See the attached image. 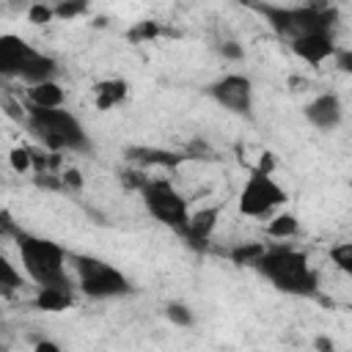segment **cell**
I'll return each instance as SVG.
<instances>
[{"label":"cell","mask_w":352,"mask_h":352,"mask_svg":"<svg viewBox=\"0 0 352 352\" xmlns=\"http://www.w3.org/2000/svg\"><path fill=\"white\" fill-rule=\"evenodd\" d=\"M63 102H66V91L55 80H47V82H38V85H28L25 104H30V107L55 110V107H63Z\"/></svg>","instance_id":"5bb4252c"},{"label":"cell","mask_w":352,"mask_h":352,"mask_svg":"<svg viewBox=\"0 0 352 352\" xmlns=\"http://www.w3.org/2000/svg\"><path fill=\"white\" fill-rule=\"evenodd\" d=\"M217 220H220V206H204L198 212H190L187 217V226H184V239L195 248H204L209 242V236L214 234L217 228Z\"/></svg>","instance_id":"7c38bea8"},{"label":"cell","mask_w":352,"mask_h":352,"mask_svg":"<svg viewBox=\"0 0 352 352\" xmlns=\"http://www.w3.org/2000/svg\"><path fill=\"white\" fill-rule=\"evenodd\" d=\"M206 94L236 116H253V80L242 72H228L206 85Z\"/></svg>","instance_id":"ba28073f"},{"label":"cell","mask_w":352,"mask_h":352,"mask_svg":"<svg viewBox=\"0 0 352 352\" xmlns=\"http://www.w3.org/2000/svg\"><path fill=\"white\" fill-rule=\"evenodd\" d=\"M25 286V275L11 264V258L0 250V297H11Z\"/></svg>","instance_id":"d6986e66"},{"label":"cell","mask_w":352,"mask_h":352,"mask_svg":"<svg viewBox=\"0 0 352 352\" xmlns=\"http://www.w3.org/2000/svg\"><path fill=\"white\" fill-rule=\"evenodd\" d=\"M55 74H58V63H55V58L38 52V55L28 63V69L22 72V80H25L28 85H38V82L55 80Z\"/></svg>","instance_id":"e0dca14e"},{"label":"cell","mask_w":352,"mask_h":352,"mask_svg":"<svg viewBox=\"0 0 352 352\" xmlns=\"http://www.w3.org/2000/svg\"><path fill=\"white\" fill-rule=\"evenodd\" d=\"M253 11H258L267 25L280 36V38H297L302 33H330L338 11L327 3H308V6H253Z\"/></svg>","instance_id":"277c9868"},{"label":"cell","mask_w":352,"mask_h":352,"mask_svg":"<svg viewBox=\"0 0 352 352\" xmlns=\"http://www.w3.org/2000/svg\"><path fill=\"white\" fill-rule=\"evenodd\" d=\"M305 121L322 132H330L336 129L341 121H344V102L336 91H324V94H316L308 104H305Z\"/></svg>","instance_id":"8fae6325"},{"label":"cell","mask_w":352,"mask_h":352,"mask_svg":"<svg viewBox=\"0 0 352 352\" xmlns=\"http://www.w3.org/2000/svg\"><path fill=\"white\" fill-rule=\"evenodd\" d=\"M253 270L270 280L278 292L292 297H316L319 292V275L308 264V256L300 248H292L289 242L267 245Z\"/></svg>","instance_id":"7a4b0ae2"},{"label":"cell","mask_w":352,"mask_h":352,"mask_svg":"<svg viewBox=\"0 0 352 352\" xmlns=\"http://www.w3.org/2000/svg\"><path fill=\"white\" fill-rule=\"evenodd\" d=\"M165 316H168V322H170V324H176V327H190V324L195 322L192 311H190L184 302H168Z\"/></svg>","instance_id":"cb8c5ba5"},{"label":"cell","mask_w":352,"mask_h":352,"mask_svg":"<svg viewBox=\"0 0 352 352\" xmlns=\"http://www.w3.org/2000/svg\"><path fill=\"white\" fill-rule=\"evenodd\" d=\"M14 242H16V250L22 258L25 278L36 289H72V292H77L74 278L69 272V250L63 245H58L47 236L30 234L25 228H19Z\"/></svg>","instance_id":"6da1fadb"},{"label":"cell","mask_w":352,"mask_h":352,"mask_svg":"<svg viewBox=\"0 0 352 352\" xmlns=\"http://www.w3.org/2000/svg\"><path fill=\"white\" fill-rule=\"evenodd\" d=\"M253 170H258V173H267V176H272V173H275V154H272V151H264V154L258 157V165H256Z\"/></svg>","instance_id":"f546056e"},{"label":"cell","mask_w":352,"mask_h":352,"mask_svg":"<svg viewBox=\"0 0 352 352\" xmlns=\"http://www.w3.org/2000/svg\"><path fill=\"white\" fill-rule=\"evenodd\" d=\"M38 55L33 44H28L16 33H0V77H22L28 63Z\"/></svg>","instance_id":"9c48e42d"},{"label":"cell","mask_w":352,"mask_h":352,"mask_svg":"<svg viewBox=\"0 0 352 352\" xmlns=\"http://www.w3.org/2000/svg\"><path fill=\"white\" fill-rule=\"evenodd\" d=\"M25 124H28L30 135L41 143V148L50 154L91 151V138L85 132V126L66 107L41 110V107L25 104Z\"/></svg>","instance_id":"3957f363"},{"label":"cell","mask_w":352,"mask_h":352,"mask_svg":"<svg viewBox=\"0 0 352 352\" xmlns=\"http://www.w3.org/2000/svg\"><path fill=\"white\" fill-rule=\"evenodd\" d=\"M16 234H19V223L6 209H0V239H14Z\"/></svg>","instance_id":"83f0119b"},{"label":"cell","mask_w":352,"mask_h":352,"mask_svg":"<svg viewBox=\"0 0 352 352\" xmlns=\"http://www.w3.org/2000/svg\"><path fill=\"white\" fill-rule=\"evenodd\" d=\"M60 187L63 192H80L85 187V179L77 168H60Z\"/></svg>","instance_id":"4316f807"},{"label":"cell","mask_w":352,"mask_h":352,"mask_svg":"<svg viewBox=\"0 0 352 352\" xmlns=\"http://www.w3.org/2000/svg\"><path fill=\"white\" fill-rule=\"evenodd\" d=\"M333 60H336V66L341 69V72H349L352 69V52L349 50H336V55H333Z\"/></svg>","instance_id":"4dcf8cb0"},{"label":"cell","mask_w":352,"mask_h":352,"mask_svg":"<svg viewBox=\"0 0 352 352\" xmlns=\"http://www.w3.org/2000/svg\"><path fill=\"white\" fill-rule=\"evenodd\" d=\"M300 234V217L294 212H275L267 223V236L270 239H280V242H289L292 236Z\"/></svg>","instance_id":"ac0fdd59"},{"label":"cell","mask_w":352,"mask_h":352,"mask_svg":"<svg viewBox=\"0 0 352 352\" xmlns=\"http://www.w3.org/2000/svg\"><path fill=\"white\" fill-rule=\"evenodd\" d=\"M140 198H143L146 212L157 223L179 231V234L184 231L187 217H190V206H187V198L168 179H162V176H146V182L140 184Z\"/></svg>","instance_id":"8992f818"},{"label":"cell","mask_w":352,"mask_h":352,"mask_svg":"<svg viewBox=\"0 0 352 352\" xmlns=\"http://www.w3.org/2000/svg\"><path fill=\"white\" fill-rule=\"evenodd\" d=\"M94 104L96 110H116L118 104L126 102L129 96V82L124 77H104L99 82H94Z\"/></svg>","instance_id":"4fadbf2b"},{"label":"cell","mask_w":352,"mask_h":352,"mask_svg":"<svg viewBox=\"0 0 352 352\" xmlns=\"http://www.w3.org/2000/svg\"><path fill=\"white\" fill-rule=\"evenodd\" d=\"M129 162H140V165H162V168H173L179 165L184 157L182 154H173V151H165V148H146V146H135L126 151Z\"/></svg>","instance_id":"2e32d148"},{"label":"cell","mask_w":352,"mask_h":352,"mask_svg":"<svg viewBox=\"0 0 352 352\" xmlns=\"http://www.w3.org/2000/svg\"><path fill=\"white\" fill-rule=\"evenodd\" d=\"M314 349L316 352H338V346H336V341L330 336H316L314 338Z\"/></svg>","instance_id":"1f68e13d"},{"label":"cell","mask_w":352,"mask_h":352,"mask_svg":"<svg viewBox=\"0 0 352 352\" xmlns=\"http://www.w3.org/2000/svg\"><path fill=\"white\" fill-rule=\"evenodd\" d=\"M289 47H292V52H294L302 63H308V66H322V63L333 60V55H336V50H338L333 33H322V30H316V33H302V36L292 38Z\"/></svg>","instance_id":"30bf717a"},{"label":"cell","mask_w":352,"mask_h":352,"mask_svg":"<svg viewBox=\"0 0 352 352\" xmlns=\"http://www.w3.org/2000/svg\"><path fill=\"white\" fill-rule=\"evenodd\" d=\"M330 258L341 272H352V242H338L330 248Z\"/></svg>","instance_id":"d4e9b609"},{"label":"cell","mask_w":352,"mask_h":352,"mask_svg":"<svg viewBox=\"0 0 352 352\" xmlns=\"http://www.w3.org/2000/svg\"><path fill=\"white\" fill-rule=\"evenodd\" d=\"M52 14L55 19H77L82 14H88V3H80V0H63V3H55L52 6Z\"/></svg>","instance_id":"603a6c76"},{"label":"cell","mask_w":352,"mask_h":352,"mask_svg":"<svg viewBox=\"0 0 352 352\" xmlns=\"http://www.w3.org/2000/svg\"><path fill=\"white\" fill-rule=\"evenodd\" d=\"M33 352H63V346L58 341H52V338H38Z\"/></svg>","instance_id":"d6a6232c"},{"label":"cell","mask_w":352,"mask_h":352,"mask_svg":"<svg viewBox=\"0 0 352 352\" xmlns=\"http://www.w3.org/2000/svg\"><path fill=\"white\" fill-rule=\"evenodd\" d=\"M217 52L226 58V60H245V47L242 44H236V41H223L220 47H217Z\"/></svg>","instance_id":"f1b7e54d"},{"label":"cell","mask_w":352,"mask_h":352,"mask_svg":"<svg viewBox=\"0 0 352 352\" xmlns=\"http://www.w3.org/2000/svg\"><path fill=\"white\" fill-rule=\"evenodd\" d=\"M8 165H11V170L14 173H19V176H25V173H33V154H30V146H14L11 151H8Z\"/></svg>","instance_id":"44dd1931"},{"label":"cell","mask_w":352,"mask_h":352,"mask_svg":"<svg viewBox=\"0 0 352 352\" xmlns=\"http://www.w3.org/2000/svg\"><path fill=\"white\" fill-rule=\"evenodd\" d=\"M160 33H162L160 22L143 19V22H138L135 28H129V30H126V38H129V41H135V44H143V41H154Z\"/></svg>","instance_id":"7402d4cb"},{"label":"cell","mask_w":352,"mask_h":352,"mask_svg":"<svg viewBox=\"0 0 352 352\" xmlns=\"http://www.w3.org/2000/svg\"><path fill=\"white\" fill-rule=\"evenodd\" d=\"M74 300L77 297L72 289H36L33 308L44 311V314H60V311L74 308Z\"/></svg>","instance_id":"9a60e30c"},{"label":"cell","mask_w":352,"mask_h":352,"mask_svg":"<svg viewBox=\"0 0 352 352\" xmlns=\"http://www.w3.org/2000/svg\"><path fill=\"white\" fill-rule=\"evenodd\" d=\"M69 267L74 270V286L80 294L91 300H116L132 294V280L110 261L85 256V253H69Z\"/></svg>","instance_id":"5b68a950"},{"label":"cell","mask_w":352,"mask_h":352,"mask_svg":"<svg viewBox=\"0 0 352 352\" xmlns=\"http://www.w3.org/2000/svg\"><path fill=\"white\" fill-rule=\"evenodd\" d=\"M25 14H28V22H30V25H47V22H52V19H55V14H52V6H50V3H30Z\"/></svg>","instance_id":"484cf974"},{"label":"cell","mask_w":352,"mask_h":352,"mask_svg":"<svg viewBox=\"0 0 352 352\" xmlns=\"http://www.w3.org/2000/svg\"><path fill=\"white\" fill-rule=\"evenodd\" d=\"M264 248H267V242H256V239H248V242H239V245H234V248L228 250V258H231L236 267H250V270H253V264L258 261V256L264 253Z\"/></svg>","instance_id":"ffe728a7"},{"label":"cell","mask_w":352,"mask_h":352,"mask_svg":"<svg viewBox=\"0 0 352 352\" xmlns=\"http://www.w3.org/2000/svg\"><path fill=\"white\" fill-rule=\"evenodd\" d=\"M289 192L275 182V176L250 170V176L245 179L242 190H239V214L245 217H272L283 204H286Z\"/></svg>","instance_id":"52a82bcc"}]
</instances>
